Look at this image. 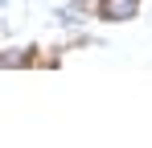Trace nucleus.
<instances>
[{"mask_svg": "<svg viewBox=\"0 0 152 148\" xmlns=\"http://www.w3.org/2000/svg\"><path fill=\"white\" fill-rule=\"evenodd\" d=\"M136 4H140V0H107V4H103V12H107L111 21H127V17L136 12Z\"/></svg>", "mask_w": 152, "mask_h": 148, "instance_id": "nucleus-1", "label": "nucleus"}]
</instances>
